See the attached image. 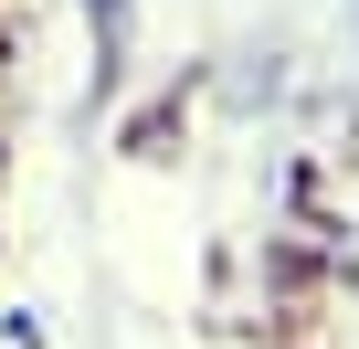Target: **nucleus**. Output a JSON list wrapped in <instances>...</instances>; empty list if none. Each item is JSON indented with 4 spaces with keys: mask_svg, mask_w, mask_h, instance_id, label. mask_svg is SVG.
I'll use <instances>...</instances> for the list:
<instances>
[{
    "mask_svg": "<svg viewBox=\"0 0 359 349\" xmlns=\"http://www.w3.org/2000/svg\"><path fill=\"white\" fill-rule=\"evenodd\" d=\"M74 11L95 22V64L116 74V53H127V11H137V0H74Z\"/></svg>",
    "mask_w": 359,
    "mask_h": 349,
    "instance_id": "1",
    "label": "nucleus"
}]
</instances>
